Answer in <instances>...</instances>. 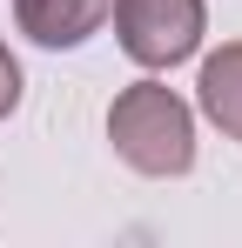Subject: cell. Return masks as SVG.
<instances>
[{
  "instance_id": "obj_2",
  "label": "cell",
  "mask_w": 242,
  "mask_h": 248,
  "mask_svg": "<svg viewBox=\"0 0 242 248\" xmlns=\"http://www.w3.org/2000/svg\"><path fill=\"white\" fill-rule=\"evenodd\" d=\"M108 7L128 61L141 67H175L202 47V0H108Z\"/></svg>"
},
{
  "instance_id": "obj_4",
  "label": "cell",
  "mask_w": 242,
  "mask_h": 248,
  "mask_svg": "<svg viewBox=\"0 0 242 248\" xmlns=\"http://www.w3.org/2000/svg\"><path fill=\"white\" fill-rule=\"evenodd\" d=\"M195 94H202V114L222 127L229 141H242V41H229L222 54H208V61H202Z\"/></svg>"
},
{
  "instance_id": "obj_1",
  "label": "cell",
  "mask_w": 242,
  "mask_h": 248,
  "mask_svg": "<svg viewBox=\"0 0 242 248\" xmlns=\"http://www.w3.org/2000/svg\"><path fill=\"white\" fill-rule=\"evenodd\" d=\"M108 141L135 174H189L195 161V114L175 87L161 81H135L115 94L108 108Z\"/></svg>"
},
{
  "instance_id": "obj_5",
  "label": "cell",
  "mask_w": 242,
  "mask_h": 248,
  "mask_svg": "<svg viewBox=\"0 0 242 248\" xmlns=\"http://www.w3.org/2000/svg\"><path fill=\"white\" fill-rule=\"evenodd\" d=\"M20 108V61L7 54V41H0V121Z\"/></svg>"
},
{
  "instance_id": "obj_3",
  "label": "cell",
  "mask_w": 242,
  "mask_h": 248,
  "mask_svg": "<svg viewBox=\"0 0 242 248\" xmlns=\"http://www.w3.org/2000/svg\"><path fill=\"white\" fill-rule=\"evenodd\" d=\"M14 20L40 47H81L108 20V0H14Z\"/></svg>"
}]
</instances>
